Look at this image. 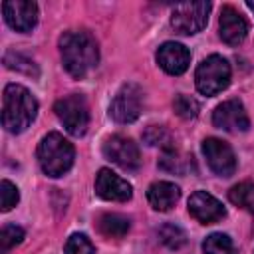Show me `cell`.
Masks as SVG:
<instances>
[{
	"label": "cell",
	"mask_w": 254,
	"mask_h": 254,
	"mask_svg": "<svg viewBox=\"0 0 254 254\" xmlns=\"http://www.w3.org/2000/svg\"><path fill=\"white\" fill-rule=\"evenodd\" d=\"M60 54L69 75L81 79L99 62V48L95 38L85 30H67L60 36Z\"/></svg>",
	"instance_id": "6da1fadb"
},
{
	"label": "cell",
	"mask_w": 254,
	"mask_h": 254,
	"mask_svg": "<svg viewBox=\"0 0 254 254\" xmlns=\"http://www.w3.org/2000/svg\"><path fill=\"white\" fill-rule=\"evenodd\" d=\"M38 115L36 97L18 83H8L2 95V125L10 133H22Z\"/></svg>",
	"instance_id": "7a4b0ae2"
},
{
	"label": "cell",
	"mask_w": 254,
	"mask_h": 254,
	"mask_svg": "<svg viewBox=\"0 0 254 254\" xmlns=\"http://www.w3.org/2000/svg\"><path fill=\"white\" fill-rule=\"evenodd\" d=\"M75 159L73 145L60 133H48L38 145V163L48 177L65 175Z\"/></svg>",
	"instance_id": "3957f363"
},
{
	"label": "cell",
	"mask_w": 254,
	"mask_h": 254,
	"mask_svg": "<svg viewBox=\"0 0 254 254\" xmlns=\"http://www.w3.org/2000/svg\"><path fill=\"white\" fill-rule=\"evenodd\" d=\"M194 81H196V89L202 95L220 93L230 83V65H228V62L218 54L208 56L206 60H202L198 64V67L194 71Z\"/></svg>",
	"instance_id": "277c9868"
},
{
	"label": "cell",
	"mask_w": 254,
	"mask_h": 254,
	"mask_svg": "<svg viewBox=\"0 0 254 254\" xmlns=\"http://www.w3.org/2000/svg\"><path fill=\"white\" fill-rule=\"evenodd\" d=\"M56 117L62 121V125L65 127V131L73 137H81L87 131L89 125V107L83 95L71 93L65 95L62 99L56 101L54 105Z\"/></svg>",
	"instance_id": "5b68a950"
},
{
	"label": "cell",
	"mask_w": 254,
	"mask_h": 254,
	"mask_svg": "<svg viewBox=\"0 0 254 254\" xmlns=\"http://www.w3.org/2000/svg\"><path fill=\"white\" fill-rule=\"evenodd\" d=\"M210 8H212L210 2H183V4H177L171 12V26L179 34H185V36L196 34L206 26Z\"/></svg>",
	"instance_id": "8992f818"
},
{
	"label": "cell",
	"mask_w": 254,
	"mask_h": 254,
	"mask_svg": "<svg viewBox=\"0 0 254 254\" xmlns=\"http://www.w3.org/2000/svg\"><path fill=\"white\" fill-rule=\"evenodd\" d=\"M143 111V91L135 83H125L109 103V117L117 123H133Z\"/></svg>",
	"instance_id": "52a82bcc"
},
{
	"label": "cell",
	"mask_w": 254,
	"mask_h": 254,
	"mask_svg": "<svg viewBox=\"0 0 254 254\" xmlns=\"http://www.w3.org/2000/svg\"><path fill=\"white\" fill-rule=\"evenodd\" d=\"M103 155L111 163L119 165L125 171H137L141 167V153L139 147L123 135H113L103 143Z\"/></svg>",
	"instance_id": "ba28073f"
},
{
	"label": "cell",
	"mask_w": 254,
	"mask_h": 254,
	"mask_svg": "<svg viewBox=\"0 0 254 254\" xmlns=\"http://www.w3.org/2000/svg\"><path fill=\"white\" fill-rule=\"evenodd\" d=\"M202 155H204L210 171H214L220 177H230L236 171L234 151L230 149L228 143H224L216 137H208L202 141Z\"/></svg>",
	"instance_id": "9c48e42d"
},
{
	"label": "cell",
	"mask_w": 254,
	"mask_h": 254,
	"mask_svg": "<svg viewBox=\"0 0 254 254\" xmlns=\"http://www.w3.org/2000/svg\"><path fill=\"white\" fill-rule=\"evenodd\" d=\"M212 123H214V127H218L222 131H230V133L246 131L250 127L248 113L238 99L222 101L212 113Z\"/></svg>",
	"instance_id": "30bf717a"
},
{
	"label": "cell",
	"mask_w": 254,
	"mask_h": 254,
	"mask_svg": "<svg viewBox=\"0 0 254 254\" xmlns=\"http://www.w3.org/2000/svg\"><path fill=\"white\" fill-rule=\"evenodd\" d=\"M2 14L16 32H30L38 22V6L30 0H8L2 4Z\"/></svg>",
	"instance_id": "8fae6325"
},
{
	"label": "cell",
	"mask_w": 254,
	"mask_h": 254,
	"mask_svg": "<svg viewBox=\"0 0 254 254\" xmlns=\"http://www.w3.org/2000/svg\"><path fill=\"white\" fill-rule=\"evenodd\" d=\"M95 192L103 200L125 202L133 196V187L111 169H99V173L95 175Z\"/></svg>",
	"instance_id": "7c38bea8"
},
{
	"label": "cell",
	"mask_w": 254,
	"mask_h": 254,
	"mask_svg": "<svg viewBox=\"0 0 254 254\" xmlns=\"http://www.w3.org/2000/svg\"><path fill=\"white\" fill-rule=\"evenodd\" d=\"M189 212L194 220H198L202 224H212V222L220 220L226 214L222 202L218 198H214L212 194H208L206 190H196V192L190 194Z\"/></svg>",
	"instance_id": "4fadbf2b"
},
{
	"label": "cell",
	"mask_w": 254,
	"mask_h": 254,
	"mask_svg": "<svg viewBox=\"0 0 254 254\" xmlns=\"http://www.w3.org/2000/svg\"><path fill=\"white\" fill-rule=\"evenodd\" d=\"M157 64L169 75H181L189 69L190 52L187 50V46H183L179 42H165L157 50Z\"/></svg>",
	"instance_id": "5bb4252c"
},
{
	"label": "cell",
	"mask_w": 254,
	"mask_h": 254,
	"mask_svg": "<svg viewBox=\"0 0 254 254\" xmlns=\"http://www.w3.org/2000/svg\"><path fill=\"white\" fill-rule=\"evenodd\" d=\"M218 34L224 44L238 46L248 34V22L238 10H234L232 6H224L218 18Z\"/></svg>",
	"instance_id": "9a60e30c"
},
{
	"label": "cell",
	"mask_w": 254,
	"mask_h": 254,
	"mask_svg": "<svg viewBox=\"0 0 254 254\" xmlns=\"http://www.w3.org/2000/svg\"><path fill=\"white\" fill-rule=\"evenodd\" d=\"M147 198H149V204L159 210V212H165V210H171L177 200L181 198V189L175 185V183H169V181H157L149 187L147 190Z\"/></svg>",
	"instance_id": "2e32d148"
},
{
	"label": "cell",
	"mask_w": 254,
	"mask_h": 254,
	"mask_svg": "<svg viewBox=\"0 0 254 254\" xmlns=\"http://www.w3.org/2000/svg\"><path fill=\"white\" fill-rule=\"evenodd\" d=\"M97 228L103 236L107 238H121L129 232L131 228V222L127 216L123 214H117V212H107V214H101L99 220H97Z\"/></svg>",
	"instance_id": "e0dca14e"
},
{
	"label": "cell",
	"mask_w": 254,
	"mask_h": 254,
	"mask_svg": "<svg viewBox=\"0 0 254 254\" xmlns=\"http://www.w3.org/2000/svg\"><path fill=\"white\" fill-rule=\"evenodd\" d=\"M228 200L248 212H254V183L242 181L228 190Z\"/></svg>",
	"instance_id": "ac0fdd59"
},
{
	"label": "cell",
	"mask_w": 254,
	"mask_h": 254,
	"mask_svg": "<svg viewBox=\"0 0 254 254\" xmlns=\"http://www.w3.org/2000/svg\"><path fill=\"white\" fill-rule=\"evenodd\" d=\"M157 236H159V242L165 244V246L171 248V250H177V248L185 246V242H187L185 230H183L181 226H177V224H171V222L163 224V226L157 230Z\"/></svg>",
	"instance_id": "d6986e66"
},
{
	"label": "cell",
	"mask_w": 254,
	"mask_h": 254,
	"mask_svg": "<svg viewBox=\"0 0 254 254\" xmlns=\"http://www.w3.org/2000/svg\"><path fill=\"white\" fill-rule=\"evenodd\" d=\"M202 252L204 254H236L230 236H226L222 232H214V234L206 236L202 242Z\"/></svg>",
	"instance_id": "ffe728a7"
},
{
	"label": "cell",
	"mask_w": 254,
	"mask_h": 254,
	"mask_svg": "<svg viewBox=\"0 0 254 254\" xmlns=\"http://www.w3.org/2000/svg\"><path fill=\"white\" fill-rule=\"evenodd\" d=\"M4 64H6L8 69H16V71H22V73L32 75V77H38V73H40L36 64L30 58H26V56H22L18 52H12V50L4 54Z\"/></svg>",
	"instance_id": "44dd1931"
},
{
	"label": "cell",
	"mask_w": 254,
	"mask_h": 254,
	"mask_svg": "<svg viewBox=\"0 0 254 254\" xmlns=\"http://www.w3.org/2000/svg\"><path fill=\"white\" fill-rule=\"evenodd\" d=\"M173 109H175V113H177L179 117H183V119H192V117L198 115L200 105H198V101H196L194 97L185 95V93H179V95H175V99H173Z\"/></svg>",
	"instance_id": "7402d4cb"
},
{
	"label": "cell",
	"mask_w": 254,
	"mask_h": 254,
	"mask_svg": "<svg viewBox=\"0 0 254 254\" xmlns=\"http://www.w3.org/2000/svg\"><path fill=\"white\" fill-rule=\"evenodd\" d=\"M64 254H95V248L91 244V240L81 234V232H75L67 238L65 242V248H64Z\"/></svg>",
	"instance_id": "603a6c76"
},
{
	"label": "cell",
	"mask_w": 254,
	"mask_h": 254,
	"mask_svg": "<svg viewBox=\"0 0 254 254\" xmlns=\"http://www.w3.org/2000/svg\"><path fill=\"white\" fill-rule=\"evenodd\" d=\"M143 139H145L149 145H153V147L161 145L165 151L173 149V145H171V135H169L167 129L161 127V125H149L147 131L143 133Z\"/></svg>",
	"instance_id": "cb8c5ba5"
},
{
	"label": "cell",
	"mask_w": 254,
	"mask_h": 254,
	"mask_svg": "<svg viewBox=\"0 0 254 254\" xmlns=\"http://www.w3.org/2000/svg\"><path fill=\"white\" fill-rule=\"evenodd\" d=\"M24 240V230L16 224H6L0 232V246L2 252H8L10 248H14L16 244H20Z\"/></svg>",
	"instance_id": "d4e9b609"
},
{
	"label": "cell",
	"mask_w": 254,
	"mask_h": 254,
	"mask_svg": "<svg viewBox=\"0 0 254 254\" xmlns=\"http://www.w3.org/2000/svg\"><path fill=\"white\" fill-rule=\"evenodd\" d=\"M0 194H2V210H4V212L12 210V208L18 204V200H20L18 187H16L14 183H10L8 179H4V181L0 183Z\"/></svg>",
	"instance_id": "484cf974"
},
{
	"label": "cell",
	"mask_w": 254,
	"mask_h": 254,
	"mask_svg": "<svg viewBox=\"0 0 254 254\" xmlns=\"http://www.w3.org/2000/svg\"><path fill=\"white\" fill-rule=\"evenodd\" d=\"M246 6H248L252 12H254V0H248V2H246Z\"/></svg>",
	"instance_id": "4316f807"
}]
</instances>
